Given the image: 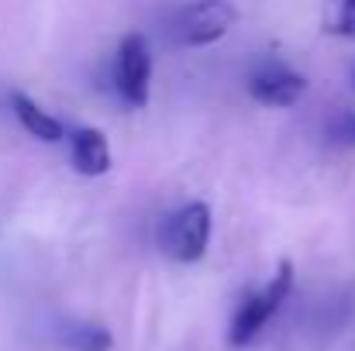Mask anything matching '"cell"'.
I'll return each instance as SVG.
<instances>
[{
  "label": "cell",
  "mask_w": 355,
  "mask_h": 351,
  "mask_svg": "<svg viewBox=\"0 0 355 351\" xmlns=\"http://www.w3.org/2000/svg\"><path fill=\"white\" fill-rule=\"evenodd\" d=\"M10 111L17 117V124L31 134V138H38V141H49V145H55V141H69V131H66V124L59 120V117H52L38 100H31L28 93H21V90H14L10 93Z\"/></svg>",
  "instance_id": "cell-7"
},
{
  "label": "cell",
  "mask_w": 355,
  "mask_h": 351,
  "mask_svg": "<svg viewBox=\"0 0 355 351\" xmlns=\"http://www.w3.org/2000/svg\"><path fill=\"white\" fill-rule=\"evenodd\" d=\"M211 237H214L211 204L190 200V204H183V207L166 221L162 248H166L169 258H176V262H183V265H193V262H200V258L207 255Z\"/></svg>",
  "instance_id": "cell-3"
},
{
  "label": "cell",
  "mask_w": 355,
  "mask_h": 351,
  "mask_svg": "<svg viewBox=\"0 0 355 351\" xmlns=\"http://www.w3.org/2000/svg\"><path fill=\"white\" fill-rule=\"evenodd\" d=\"M238 7L232 0H190L169 17V42L180 48H204L221 42L238 24Z\"/></svg>",
  "instance_id": "cell-2"
},
{
  "label": "cell",
  "mask_w": 355,
  "mask_h": 351,
  "mask_svg": "<svg viewBox=\"0 0 355 351\" xmlns=\"http://www.w3.org/2000/svg\"><path fill=\"white\" fill-rule=\"evenodd\" d=\"M324 138L338 148H355V111L352 107H342L328 117L324 124Z\"/></svg>",
  "instance_id": "cell-9"
},
{
  "label": "cell",
  "mask_w": 355,
  "mask_h": 351,
  "mask_svg": "<svg viewBox=\"0 0 355 351\" xmlns=\"http://www.w3.org/2000/svg\"><path fill=\"white\" fill-rule=\"evenodd\" d=\"M352 83H355V69H352Z\"/></svg>",
  "instance_id": "cell-11"
},
{
  "label": "cell",
  "mask_w": 355,
  "mask_h": 351,
  "mask_svg": "<svg viewBox=\"0 0 355 351\" xmlns=\"http://www.w3.org/2000/svg\"><path fill=\"white\" fill-rule=\"evenodd\" d=\"M293 279H297V272H293V262L286 258V262H279L276 265V276L259 289V293H248L245 300H241V307L235 310V317H232V327H228V345L232 348H248L259 334H262V327L279 314V307L286 303V296H290V289H293Z\"/></svg>",
  "instance_id": "cell-1"
},
{
  "label": "cell",
  "mask_w": 355,
  "mask_h": 351,
  "mask_svg": "<svg viewBox=\"0 0 355 351\" xmlns=\"http://www.w3.org/2000/svg\"><path fill=\"white\" fill-rule=\"evenodd\" d=\"M62 345L69 351H111L114 348V334L104 324L80 321V324H69L62 331Z\"/></svg>",
  "instance_id": "cell-8"
},
{
  "label": "cell",
  "mask_w": 355,
  "mask_h": 351,
  "mask_svg": "<svg viewBox=\"0 0 355 351\" xmlns=\"http://www.w3.org/2000/svg\"><path fill=\"white\" fill-rule=\"evenodd\" d=\"M335 35H342V38H355V0H342L338 17H335Z\"/></svg>",
  "instance_id": "cell-10"
},
{
  "label": "cell",
  "mask_w": 355,
  "mask_h": 351,
  "mask_svg": "<svg viewBox=\"0 0 355 351\" xmlns=\"http://www.w3.org/2000/svg\"><path fill=\"white\" fill-rule=\"evenodd\" d=\"M304 93H307L304 73H297L279 59H262L248 73V97L262 107H293Z\"/></svg>",
  "instance_id": "cell-5"
},
{
  "label": "cell",
  "mask_w": 355,
  "mask_h": 351,
  "mask_svg": "<svg viewBox=\"0 0 355 351\" xmlns=\"http://www.w3.org/2000/svg\"><path fill=\"white\" fill-rule=\"evenodd\" d=\"M69 162L80 176L97 179L111 172V145L101 127H76L69 131Z\"/></svg>",
  "instance_id": "cell-6"
},
{
  "label": "cell",
  "mask_w": 355,
  "mask_h": 351,
  "mask_svg": "<svg viewBox=\"0 0 355 351\" xmlns=\"http://www.w3.org/2000/svg\"><path fill=\"white\" fill-rule=\"evenodd\" d=\"M114 83H118L121 100L128 107H145L148 93H152V52L145 35L131 31L124 35L118 45V59H114Z\"/></svg>",
  "instance_id": "cell-4"
}]
</instances>
